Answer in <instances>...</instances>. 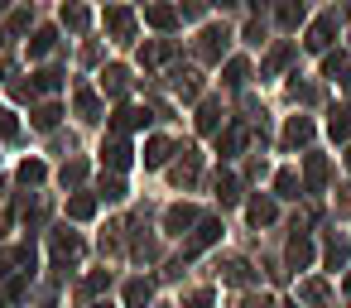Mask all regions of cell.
<instances>
[{
	"instance_id": "cell-1",
	"label": "cell",
	"mask_w": 351,
	"mask_h": 308,
	"mask_svg": "<svg viewBox=\"0 0 351 308\" xmlns=\"http://www.w3.org/2000/svg\"><path fill=\"white\" fill-rule=\"evenodd\" d=\"M106 29L116 34V44H130V39H135V15H130L125 5H111V10H106Z\"/></svg>"
},
{
	"instance_id": "cell-2",
	"label": "cell",
	"mask_w": 351,
	"mask_h": 308,
	"mask_svg": "<svg viewBox=\"0 0 351 308\" xmlns=\"http://www.w3.org/2000/svg\"><path fill=\"white\" fill-rule=\"evenodd\" d=\"M226 39H231V34H226L221 25H207V29H202V39H197V54H202L207 63H217V58L226 54Z\"/></svg>"
},
{
	"instance_id": "cell-3",
	"label": "cell",
	"mask_w": 351,
	"mask_h": 308,
	"mask_svg": "<svg viewBox=\"0 0 351 308\" xmlns=\"http://www.w3.org/2000/svg\"><path fill=\"white\" fill-rule=\"evenodd\" d=\"M101 159L121 174V169H130V159H135V150H130V140H121V135H111L106 145H101Z\"/></svg>"
},
{
	"instance_id": "cell-4",
	"label": "cell",
	"mask_w": 351,
	"mask_h": 308,
	"mask_svg": "<svg viewBox=\"0 0 351 308\" xmlns=\"http://www.w3.org/2000/svg\"><path fill=\"white\" fill-rule=\"evenodd\" d=\"M332 34H337V10H332V15H322V20L308 29V49H313V54H327Z\"/></svg>"
},
{
	"instance_id": "cell-5",
	"label": "cell",
	"mask_w": 351,
	"mask_h": 308,
	"mask_svg": "<svg viewBox=\"0 0 351 308\" xmlns=\"http://www.w3.org/2000/svg\"><path fill=\"white\" fill-rule=\"evenodd\" d=\"M77 255H82V236H77V231H53V260L68 265V260H77Z\"/></svg>"
},
{
	"instance_id": "cell-6",
	"label": "cell",
	"mask_w": 351,
	"mask_h": 308,
	"mask_svg": "<svg viewBox=\"0 0 351 308\" xmlns=\"http://www.w3.org/2000/svg\"><path fill=\"white\" fill-rule=\"evenodd\" d=\"M145 121H149V111H140V106H121V111L111 116V130H116V135H125V130H140Z\"/></svg>"
},
{
	"instance_id": "cell-7",
	"label": "cell",
	"mask_w": 351,
	"mask_h": 308,
	"mask_svg": "<svg viewBox=\"0 0 351 308\" xmlns=\"http://www.w3.org/2000/svg\"><path fill=\"white\" fill-rule=\"evenodd\" d=\"M313 140V121L308 116H289V126H284V145L293 150V145H308Z\"/></svg>"
},
{
	"instance_id": "cell-8",
	"label": "cell",
	"mask_w": 351,
	"mask_h": 308,
	"mask_svg": "<svg viewBox=\"0 0 351 308\" xmlns=\"http://www.w3.org/2000/svg\"><path fill=\"white\" fill-rule=\"evenodd\" d=\"M169 154H173V145H169L164 135L145 140V169H164V164H169Z\"/></svg>"
},
{
	"instance_id": "cell-9",
	"label": "cell",
	"mask_w": 351,
	"mask_h": 308,
	"mask_svg": "<svg viewBox=\"0 0 351 308\" xmlns=\"http://www.w3.org/2000/svg\"><path fill=\"white\" fill-rule=\"evenodd\" d=\"M217 236H221V222H217V217H202V222H197V236H193V246H188L183 255H197V250H202V246H212Z\"/></svg>"
},
{
	"instance_id": "cell-10",
	"label": "cell",
	"mask_w": 351,
	"mask_h": 308,
	"mask_svg": "<svg viewBox=\"0 0 351 308\" xmlns=\"http://www.w3.org/2000/svg\"><path fill=\"white\" fill-rule=\"evenodd\" d=\"M308 260H313V241H308V236H303V226H298V231L289 236V265H293V270H303Z\"/></svg>"
},
{
	"instance_id": "cell-11",
	"label": "cell",
	"mask_w": 351,
	"mask_h": 308,
	"mask_svg": "<svg viewBox=\"0 0 351 308\" xmlns=\"http://www.w3.org/2000/svg\"><path fill=\"white\" fill-rule=\"evenodd\" d=\"M221 121H226V116H221V102H202V111H197V130H202V135H217Z\"/></svg>"
},
{
	"instance_id": "cell-12",
	"label": "cell",
	"mask_w": 351,
	"mask_h": 308,
	"mask_svg": "<svg viewBox=\"0 0 351 308\" xmlns=\"http://www.w3.org/2000/svg\"><path fill=\"white\" fill-rule=\"evenodd\" d=\"M145 25H154V29H178V10H173V5H149V10H145Z\"/></svg>"
},
{
	"instance_id": "cell-13",
	"label": "cell",
	"mask_w": 351,
	"mask_h": 308,
	"mask_svg": "<svg viewBox=\"0 0 351 308\" xmlns=\"http://www.w3.org/2000/svg\"><path fill=\"white\" fill-rule=\"evenodd\" d=\"M73 106H77V116H82V121H97V116H101V102H97V92H92V87H77Z\"/></svg>"
},
{
	"instance_id": "cell-14",
	"label": "cell",
	"mask_w": 351,
	"mask_h": 308,
	"mask_svg": "<svg viewBox=\"0 0 351 308\" xmlns=\"http://www.w3.org/2000/svg\"><path fill=\"white\" fill-rule=\"evenodd\" d=\"M197 222H202V217H197L193 207H169V212H164V226H169V231H188V226H197Z\"/></svg>"
},
{
	"instance_id": "cell-15",
	"label": "cell",
	"mask_w": 351,
	"mask_h": 308,
	"mask_svg": "<svg viewBox=\"0 0 351 308\" xmlns=\"http://www.w3.org/2000/svg\"><path fill=\"white\" fill-rule=\"evenodd\" d=\"M322 78L346 82V78H351V58H346V54H327V58H322Z\"/></svg>"
},
{
	"instance_id": "cell-16",
	"label": "cell",
	"mask_w": 351,
	"mask_h": 308,
	"mask_svg": "<svg viewBox=\"0 0 351 308\" xmlns=\"http://www.w3.org/2000/svg\"><path fill=\"white\" fill-rule=\"evenodd\" d=\"M245 217H250V226H269V222H274V202H269V198H250Z\"/></svg>"
},
{
	"instance_id": "cell-17",
	"label": "cell",
	"mask_w": 351,
	"mask_h": 308,
	"mask_svg": "<svg viewBox=\"0 0 351 308\" xmlns=\"http://www.w3.org/2000/svg\"><path fill=\"white\" fill-rule=\"evenodd\" d=\"M101 87H106L111 97H125V87H130V73H125V68H106V73H101Z\"/></svg>"
},
{
	"instance_id": "cell-18",
	"label": "cell",
	"mask_w": 351,
	"mask_h": 308,
	"mask_svg": "<svg viewBox=\"0 0 351 308\" xmlns=\"http://www.w3.org/2000/svg\"><path fill=\"white\" fill-rule=\"evenodd\" d=\"M173 92H178L183 102H193V97L202 92V82H197V73H183V68H178V73H173Z\"/></svg>"
},
{
	"instance_id": "cell-19",
	"label": "cell",
	"mask_w": 351,
	"mask_h": 308,
	"mask_svg": "<svg viewBox=\"0 0 351 308\" xmlns=\"http://www.w3.org/2000/svg\"><path fill=\"white\" fill-rule=\"evenodd\" d=\"M92 212H97V198H92V193H77V198H68V217H73V222H87Z\"/></svg>"
},
{
	"instance_id": "cell-20",
	"label": "cell",
	"mask_w": 351,
	"mask_h": 308,
	"mask_svg": "<svg viewBox=\"0 0 351 308\" xmlns=\"http://www.w3.org/2000/svg\"><path fill=\"white\" fill-rule=\"evenodd\" d=\"M322 260H327V270H341V265H346V236H327Z\"/></svg>"
},
{
	"instance_id": "cell-21",
	"label": "cell",
	"mask_w": 351,
	"mask_h": 308,
	"mask_svg": "<svg viewBox=\"0 0 351 308\" xmlns=\"http://www.w3.org/2000/svg\"><path fill=\"white\" fill-rule=\"evenodd\" d=\"M53 44H58V34H53V29H39V34L29 39V58H49Z\"/></svg>"
},
{
	"instance_id": "cell-22",
	"label": "cell",
	"mask_w": 351,
	"mask_h": 308,
	"mask_svg": "<svg viewBox=\"0 0 351 308\" xmlns=\"http://www.w3.org/2000/svg\"><path fill=\"white\" fill-rule=\"evenodd\" d=\"M58 116H63V106H53V102L34 106V130H53V126H58Z\"/></svg>"
},
{
	"instance_id": "cell-23",
	"label": "cell",
	"mask_w": 351,
	"mask_h": 308,
	"mask_svg": "<svg viewBox=\"0 0 351 308\" xmlns=\"http://www.w3.org/2000/svg\"><path fill=\"white\" fill-rule=\"evenodd\" d=\"M327 135H332V140H351V116H346L341 106L327 116Z\"/></svg>"
},
{
	"instance_id": "cell-24",
	"label": "cell",
	"mask_w": 351,
	"mask_h": 308,
	"mask_svg": "<svg viewBox=\"0 0 351 308\" xmlns=\"http://www.w3.org/2000/svg\"><path fill=\"white\" fill-rule=\"evenodd\" d=\"M241 145H245V126H226V135L217 140L221 154H241Z\"/></svg>"
},
{
	"instance_id": "cell-25",
	"label": "cell",
	"mask_w": 351,
	"mask_h": 308,
	"mask_svg": "<svg viewBox=\"0 0 351 308\" xmlns=\"http://www.w3.org/2000/svg\"><path fill=\"white\" fill-rule=\"evenodd\" d=\"M303 174H308V188H322V183H327V159H322V154H308Z\"/></svg>"
},
{
	"instance_id": "cell-26",
	"label": "cell",
	"mask_w": 351,
	"mask_h": 308,
	"mask_svg": "<svg viewBox=\"0 0 351 308\" xmlns=\"http://www.w3.org/2000/svg\"><path fill=\"white\" fill-rule=\"evenodd\" d=\"M149 294H154V289H149V279H130V284H125V303H130V308H145V303H149Z\"/></svg>"
},
{
	"instance_id": "cell-27",
	"label": "cell",
	"mask_w": 351,
	"mask_h": 308,
	"mask_svg": "<svg viewBox=\"0 0 351 308\" xmlns=\"http://www.w3.org/2000/svg\"><path fill=\"white\" fill-rule=\"evenodd\" d=\"M274 193H279V198H298V193H303V183H298V174H293V169H284V174L274 178Z\"/></svg>"
},
{
	"instance_id": "cell-28",
	"label": "cell",
	"mask_w": 351,
	"mask_h": 308,
	"mask_svg": "<svg viewBox=\"0 0 351 308\" xmlns=\"http://www.w3.org/2000/svg\"><path fill=\"white\" fill-rule=\"evenodd\" d=\"M298 20H303V0H279V25L293 29Z\"/></svg>"
},
{
	"instance_id": "cell-29",
	"label": "cell",
	"mask_w": 351,
	"mask_h": 308,
	"mask_svg": "<svg viewBox=\"0 0 351 308\" xmlns=\"http://www.w3.org/2000/svg\"><path fill=\"white\" fill-rule=\"evenodd\" d=\"M44 178H49V169H44L39 159H25V164H20V183L34 188V183H44Z\"/></svg>"
},
{
	"instance_id": "cell-30",
	"label": "cell",
	"mask_w": 351,
	"mask_h": 308,
	"mask_svg": "<svg viewBox=\"0 0 351 308\" xmlns=\"http://www.w3.org/2000/svg\"><path fill=\"white\" fill-rule=\"evenodd\" d=\"M217 198H221V207H231V202L241 198V183H236L231 174H221V178H217Z\"/></svg>"
},
{
	"instance_id": "cell-31",
	"label": "cell",
	"mask_w": 351,
	"mask_h": 308,
	"mask_svg": "<svg viewBox=\"0 0 351 308\" xmlns=\"http://www.w3.org/2000/svg\"><path fill=\"white\" fill-rule=\"evenodd\" d=\"M173 178H178V183H193V178H197V154H193V150H183V164L173 169Z\"/></svg>"
},
{
	"instance_id": "cell-32",
	"label": "cell",
	"mask_w": 351,
	"mask_h": 308,
	"mask_svg": "<svg viewBox=\"0 0 351 308\" xmlns=\"http://www.w3.org/2000/svg\"><path fill=\"white\" fill-rule=\"evenodd\" d=\"M58 178H63V188H73V183H82V178H87V164H82V159H68Z\"/></svg>"
},
{
	"instance_id": "cell-33",
	"label": "cell",
	"mask_w": 351,
	"mask_h": 308,
	"mask_svg": "<svg viewBox=\"0 0 351 308\" xmlns=\"http://www.w3.org/2000/svg\"><path fill=\"white\" fill-rule=\"evenodd\" d=\"M63 25L68 29H87V5H63Z\"/></svg>"
},
{
	"instance_id": "cell-34",
	"label": "cell",
	"mask_w": 351,
	"mask_h": 308,
	"mask_svg": "<svg viewBox=\"0 0 351 308\" xmlns=\"http://www.w3.org/2000/svg\"><path fill=\"white\" fill-rule=\"evenodd\" d=\"M289 58H293V44H279V49H274V54L265 58V73H279V68H284Z\"/></svg>"
},
{
	"instance_id": "cell-35",
	"label": "cell",
	"mask_w": 351,
	"mask_h": 308,
	"mask_svg": "<svg viewBox=\"0 0 351 308\" xmlns=\"http://www.w3.org/2000/svg\"><path fill=\"white\" fill-rule=\"evenodd\" d=\"M245 78H250V68H245V58H231V63H226V87H241Z\"/></svg>"
},
{
	"instance_id": "cell-36",
	"label": "cell",
	"mask_w": 351,
	"mask_h": 308,
	"mask_svg": "<svg viewBox=\"0 0 351 308\" xmlns=\"http://www.w3.org/2000/svg\"><path fill=\"white\" fill-rule=\"evenodd\" d=\"M0 135H5V140H20V121H15L10 106H0Z\"/></svg>"
},
{
	"instance_id": "cell-37",
	"label": "cell",
	"mask_w": 351,
	"mask_h": 308,
	"mask_svg": "<svg viewBox=\"0 0 351 308\" xmlns=\"http://www.w3.org/2000/svg\"><path fill=\"white\" fill-rule=\"evenodd\" d=\"M25 29H29V10H15V15H10V25H5V34H0V44H5L10 34H25Z\"/></svg>"
},
{
	"instance_id": "cell-38",
	"label": "cell",
	"mask_w": 351,
	"mask_h": 308,
	"mask_svg": "<svg viewBox=\"0 0 351 308\" xmlns=\"http://www.w3.org/2000/svg\"><path fill=\"white\" fill-rule=\"evenodd\" d=\"M58 82H63V73H58V68H44V73L34 78V87H39V92H53Z\"/></svg>"
},
{
	"instance_id": "cell-39",
	"label": "cell",
	"mask_w": 351,
	"mask_h": 308,
	"mask_svg": "<svg viewBox=\"0 0 351 308\" xmlns=\"http://www.w3.org/2000/svg\"><path fill=\"white\" fill-rule=\"evenodd\" d=\"M226 279H231V284H250V265H245V260H231V265H226Z\"/></svg>"
},
{
	"instance_id": "cell-40",
	"label": "cell",
	"mask_w": 351,
	"mask_h": 308,
	"mask_svg": "<svg viewBox=\"0 0 351 308\" xmlns=\"http://www.w3.org/2000/svg\"><path fill=\"white\" fill-rule=\"evenodd\" d=\"M298 294H303L308 303H322V298H327V284H322V279H308V284H303Z\"/></svg>"
},
{
	"instance_id": "cell-41",
	"label": "cell",
	"mask_w": 351,
	"mask_h": 308,
	"mask_svg": "<svg viewBox=\"0 0 351 308\" xmlns=\"http://www.w3.org/2000/svg\"><path fill=\"white\" fill-rule=\"evenodd\" d=\"M101 198H106V202H116V198H125V188H121V178H101Z\"/></svg>"
},
{
	"instance_id": "cell-42",
	"label": "cell",
	"mask_w": 351,
	"mask_h": 308,
	"mask_svg": "<svg viewBox=\"0 0 351 308\" xmlns=\"http://www.w3.org/2000/svg\"><path fill=\"white\" fill-rule=\"evenodd\" d=\"M106 284H111V274H92V279H87V284H82V294H101V289H106Z\"/></svg>"
},
{
	"instance_id": "cell-43",
	"label": "cell",
	"mask_w": 351,
	"mask_h": 308,
	"mask_svg": "<svg viewBox=\"0 0 351 308\" xmlns=\"http://www.w3.org/2000/svg\"><path fill=\"white\" fill-rule=\"evenodd\" d=\"M245 44H265V29L260 25H245Z\"/></svg>"
},
{
	"instance_id": "cell-44",
	"label": "cell",
	"mask_w": 351,
	"mask_h": 308,
	"mask_svg": "<svg viewBox=\"0 0 351 308\" xmlns=\"http://www.w3.org/2000/svg\"><path fill=\"white\" fill-rule=\"evenodd\" d=\"M10 92H15V102H29V97H34V87H29V82H15Z\"/></svg>"
},
{
	"instance_id": "cell-45",
	"label": "cell",
	"mask_w": 351,
	"mask_h": 308,
	"mask_svg": "<svg viewBox=\"0 0 351 308\" xmlns=\"http://www.w3.org/2000/svg\"><path fill=\"white\" fill-rule=\"evenodd\" d=\"M188 308H212V294H207V289H202V294H193V298H188Z\"/></svg>"
},
{
	"instance_id": "cell-46",
	"label": "cell",
	"mask_w": 351,
	"mask_h": 308,
	"mask_svg": "<svg viewBox=\"0 0 351 308\" xmlns=\"http://www.w3.org/2000/svg\"><path fill=\"white\" fill-rule=\"evenodd\" d=\"M265 5H269V0H250V10H265Z\"/></svg>"
},
{
	"instance_id": "cell-47",
	"label": "cell",
	"mask_w": 351,
	"mask_h": 308,
	"mask_svg": "<svg viewBox=\"0 0 351 308\" xmlns=\"http://www.w3.org/2000/svg\"><path fill=\"white\" fill-rule=\"evenodd\" d=\"M346 169H351V145H346Z\"/></svg>"
},
{
	"instance_id": "cell-48",
	"label": "cell",
	"mask_w": 351,
	"mask_h": 308,
	"mask_svg": "<svg viewBox=\"0 0 351 308\" xmlns=\"http://www.w3.org/2000/svg\"><path fill=\"white\" fill-rule=\"evenodd\" d=\"M217 5H231V0H217Z\"/></svg>"
},
{
	"instance_id": "cell-49",
	"label": "cell",
	"mask_w": 351,
	"mask_h": 308,
	"mask_svg": "<svg viewBox=\"0 0 351 308\" xmlns=\"http://www.w3.org/2000/svg\"><path fill=\"white\" fill-rule=\"evenodd\" d=\"M97 308H111V303H97Z\"/></svg>"
},
{
	"instance_id": "cell-50",
	"label": "cell",
	"mask_w": 351,
	"mask_h": 308,
	"mask_svg": "<svg viewBox=\"0 0 351 308\" xmlns=\"http://www.w3.org/2000/svg\"><path fill=\"white\" fill-rule=\"evenodd\" d=\"M0 10H5V0H0Z\"/></svg>"
}]
</instances>
